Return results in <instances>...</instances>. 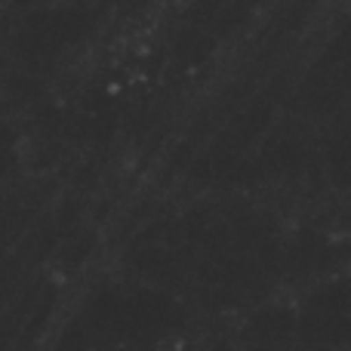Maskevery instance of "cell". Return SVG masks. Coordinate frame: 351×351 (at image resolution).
Returning a JSON list of instances; mask_svg holds the SVG:
<instances>
[]
</instances>
